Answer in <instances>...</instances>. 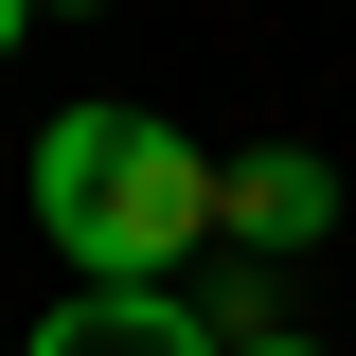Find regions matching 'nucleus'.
<instances>
[{"label": "nucleus", "mask_w": 356, "mask_h": 356, "mask_svg": "<svg viewBox=\"0 0 356 356\" xmlns=\"http://www.w3.org/2000/svg\"><path fill=\"white\" fill-rule=\"evenodd\" d=\"M36 214H54V250H72L89 285H178V250L214 232V161H196L161 107L89 89V107L36 125Z\"/></svg>", "instance_id": "obj_1"}, {"label": "nucleus", "mask_w": 356, "mask_h": 356, "mask_svg": "<svg viewBox=\"0 0 356 356\" xmlns=\"http://www.w3.org/2000/svg\"><path fill=\"white\" fill-rule=\"evenodd\" d=\"M18 356H232V339L178 321V285H89V303H54Z\"/></svg>", "instance_id": "obj_2"}, {"label": "nucleus", "mask_w": 356, "mask_h": 356, "mask_svg": "<svg viewBox=\"0 0 356 356\" xmlns=\"http://www.w3.org/2000/svg\"><path fill=\"white\" fill-rule=\"evenodd\" d=\"M214 214H232V232H267V250H321V232H339V161L267 143V161H232V178H214Z\"/></svg>", "instance_id": "obj_3"}, {"label": "nucleus", "mask_w": 356, "mask_h": 356, "mask_svg": "<svg viewBox=\"0 0 356 356\" xmlns=\"http://www.w3.org/2000/svg\"><path fill=\"white\" fill-rule=\"evenodd\" d=\"M18 36H36V0H0V54H18Z\"/></svg>", "instance_id": "obj_4"}, {"label": "nucleus", "mask_w": 356, "mask_h": 356, "mask_svg": "<svg viewBox=\"0 0 356 356\" xmlns=\"http://www.w3.org/2000/svg\"><path fill=\"white\" fill-rule=\"evenodd\" d=\"M232 356H321V339H232Z\"/></svg>", "instance_id": "obj_5"}, {"label": "nucleus", "mask_w": 356, "mask_h": 356, "mask_svg": "<svg viewBox=\"0 0 356 356\" xmlns=\"http://www.w3.org/2000/svg\"><path fill=\"white\" fill-rule=\"evenodd\" d=\"M0 356H18V339H0Z\"/></svg>", "instance_id": "obj_6"}]
</instances>
